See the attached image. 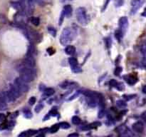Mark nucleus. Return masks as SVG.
Listing matches in <instances>:
<instances>
[{"instance_id":"f257e3e1","label":"nucleus","mask_w":146,"mask_h":137,"mask_svg":"<svg viewBox=\"0 0 146 137\" xmlns=\"http://www.w3.org/2000/svg\"><path fill=\"white\" fill-rule=\"evenodd\" d=\"M18 71L20 73V78L26 82H31L34 79L36 71L34 68L29 66L26 63H22L18 66Z\"/></svg>"},{"instance_id":"f03ea898","label":"nucleus","mask_w":146,"mask_h":137,"mask_svg":"<svg viewBox=\"0 0 146 137\" xmlns=\"http://www.w3.org/2000/svg\"><path fill=\"white\" fill-rule=\"evenodd\" d=\"M21 94H22V92L19 91V89L17 88V87L14 84L10 85L9 89L5 93V96L6 97L7 100L11 101V102L14 101L16 99L20 97Z\"/></svg>"},{"instance_id":"7ed1b4c3","label":"nucleus","mask_w":146,"mask_h":137,"mask_svg":"<svg viewBox=\"0 0 146 137\" xmlns=\"http://www.w3.org/2000/svg\"><path fill=\"white\" fill-rule=\"evenodd\" d=\"M74 38V32L71 28H65L61 33L60 42L64 46H67Z\"/></svg>"},{"instance_id":"20e7f679","label":"nucleus","mask_w":146,"mask_h":137,"mask_svg":"<svg viewBox=\"0 0 146 137\" xmlns=\"http://www.w3.org/2000/svg\"><path fill=\"white\" fill-rule=\"evenodd\" d=\"M84 94L86 97V101L88 106L91 107H95L97 104H99V95L97 93L92 91H85L84 92Z\"/></svg>"},{"instance_id":"39448f33","label":"nucleus","mask_w":146,"mask_h":137,"mask_svg":"<svg viewBox=\"0 0 146 137\" xmlns=\"http://www.w3.org/2000/svg\"><path fill=\"white\" fill-rule=\"evenodd\" d=\"M76 15L77 20L81 25L87 24V23H88V16H87L86 11H85V8H78L76 9Z\"/></svg>"},{"instance_id":"423d86ee","label":"nucleus","mask_w":146,"mask_h":137,"mask_svg":"<svg viewBox=\"0 0 146 137\" xmlns=\"http://www.w3.org/2000/svg\"><path fill=\"white\" fill-rule=\"evenodd\" d=\"M14 84L17 87V88L19 89V91L22 93H26L27 92L28 90H29V87L28 86L27 82H26L25 81H24L22 79H21L20 77L19 78H16L14 81Z\"/></svg>"},{"instance_id":"0eeeda50","label":"nucleus","mask_w":146,"mask_h":137,"mask_svg":"<svg viewBox=\"0 0 146 137\" xmlns=\"http://www.w3.org/2000/svg\"><path fill=\"white\" fill-rule=\"evenodd\" d=\"M68 62H69V64L71 66L73 72L79 73L82 71L81 67L78 65V61H77V59L76 58H70L69 60H68Z\"/></svg>"},{"instance_id":"6e6552de","label":"nucleus","mask_w":146,"mask_h":137,"mask_svg":"<svg viewBox=\"0 0 146 137\" xmlns=\"http://www.w3.org/2000/svg\"><path fill=\"white\" fill-rule=\"evenodd\" d=\"M119 26H120V30L124 34L128 27V20L126 17H123L120 18L119 20Z\"/></svg>"},{"instance_id":"1a4fd4ad","label":"nucleus","mask_w":146,"mask_h":137,"mask_svg":"<svg viewBox=\"0 0 146 137\" xmlns=\"http://www.w3.org/2000/svg\"><path fill=\"white\" fill-rule=\"evenodd\" d=\"M133 131L137 133H142L144 130V126L142 122L137 121V122L133 124Z\"/></svg>"},{"instance_id":"9d476101","label":"nucleus","mask_w":146,"mask_h":137,"mask_svg":"<svg viewBox=\"0 0 146 137\" xmlns=\"http://www.w3.org/2000/svg\"><path fill=\"white\" fill-rule=\"evenodd\" d=\"M7 100L6 97H5V94H0V110H5L7 107Z\"/></svg>"},{"instance_id":"9b49d317","label":"nucleus","mask_w":146,"mask_h":137,"mask_svg":"<svg viewBox=\"0 0 146 137\" xmlns=\"http://www.w3.org/2000/svg\"><path fill=\"white\" fill-rule=\"evenodd\" d=\"M12 7L14 8L15 9H16L19 12H23L24 9V5L23 3H22L21 2H12Z\"/></svg>"},{"instance_id":"f8f14e48","label":"nucleus","mask_w":146,"mask_h":137,"mask_svg":"<svg viewBox=\"0 0 146 137\" xmlns=\"http://www.w3.org/2000/svg\"><path fill=\"white\" fill-rule=\"evenodd\" d=\"M63 11L64 12L65 16L66 17L69 18V17H71V15H72L73 9H72V7H71V5H66V6L64 7V10Z\"/></svg>"},{"instance_id":"ddd939ff","label":"nucleus","mask_w":146,"mask_h":137,"mask_svg":"<svg viewBox=\"0 0 146 137\" xmlns=\"http://www.w3.org/2000/svg\"><path fill=\"white\" fill-rule=\"evenodd\" d=\"M124 78L126 79L127 82L129 84H130V85H133V84H135L137 81V79L135 77H134V76L128 75V76H126V77H124Z\"/></svg>"},{"instance_id":"4468645a","label":"nucleus","mask_w":146,"mask_h":137,"mask_svg":"<svg viewBox=\"0 0 146 137\" xmlns=\"http://www.w3.org/2000/svg\"><path fill=\"white\" fill-rule=\"evenodd\" d=\"M76 48L74 46L71 45H67L66 47L65 48V52L68 55H72L75 53Z\"/></svg>"},{"instance_id":"2eb2a0df","label":"nucleus","mask_w":146,"mask_h":137,"mask_svg":"<svg viewBox=\"0 0 146 137\" xmlns=\"http://www.w3.org/2000/svg\"><path fill=\"white\" fill-rule=\"evenodd\" d=\"M101 125V123L99 122H94L93 124H88V125L82 127V129L83 130H90V129H92V128H96L97 126H99Z\"/></svg>"},{"instance_id":"dca6fc26","label":"nucleus","mask_w":146,"mask_h":137,"mask_svg":"<svg viewBox=\"0 0 146 137\" xmlns=\"http://www.w3.org/2000/svg\"><path fill=\"white\" fill-rule=\"evenodd\" d=\"M74 84H75V83L66 81H64V82L61 83V84H60V87L62 89H68L70 88V87H74Z\"/></svg>"},{"instance_id":"f3484780","label":"nucleus","mask_w":146,"mask_h":137,"mask_svg":"<svg viewBox=\"0 0 146 137\" xmlns=\"http://www.w3.org/2000/svg\"><path fill=\"white\" fill-rule=\"evenodd\" d=\"M118 130H119V132H120V134H121V135H123V136H126L129 133L128 128L127 127L124 125H122L121 126L118 127Z\"/></svg>"},{"instance_id":"a211bd4d","label":"nucleus","mask_w":146,"mask_h":137,"mask_svg":"<svg viewBox=\"0 0 146 137\" xmlns=\"http://www.w3.org/2000/svg\"><path fill=\"white\" fill-rule=\"evenodd\" d=\"M54 92H55V91L52 88H46L44 90V94L46 97H51L54 94Z\"/></svg>"},{"instance_id":"6ab92c4d","label":"nucleus","mask_w":146,"mask_h":137,"mask_svg":"<svg viewBox=\"0 0 146 137\" xmlns=\"http://www.w3.org/2000/svg\"><path fill=\"white\" fill-rule=\"evenodd\" d=\"M141 4L142 3L140 2V1H136V2H135L134 4H133V8H132V12H133V13H135V12H136V11H137V9L140 8Z\"/></svg>"},{"instance_id":"aec40b11","label":"nucleus","mask_w":146,"mask_h":137,"mask_svg":"<svg viewBox=\"0 0 146 137\" xmlns=\"http://www.w3.org/2000/svg\"><path fill=\"white\" fill-rule=\"evenodd\" d=\"M59 128H60L59 124H54V125H53L50 128L49 131L51 133H52V134H54V133L57 132V131H59Z\"/></svg>"},{"instance_id":"412c9836","label":"nucleus","mask_w":146,"mask_h":137,"mask_svg":"<svg viewBox=\"0 0 146 137\" xmlns=\"http://www.w3.org/2000/svg\"><path fill=\"white\" fill-rule=\"evenodd\" d=\"M123 33L120 30L116 31V33H115V36H116V38L118 41L121 40V39H122V37H123Z\"/></svg>"},{"instance_id":"4be33fe9","label":"nucleus","mask_w":146,"mask_h":137,"mask_svg":"<svg viewBox=\"0 0 146 137\" xmlns=\"http://www.w3.org/2000/svg\"><path fill=\"white\" fill-rule=\"evenodd\" d=\"M24 116L26 118H30L32 117V113L29 109H24Z\"/></svg>"},{"instance_id":"5701e85b","label":"nucleus","mask_w":146,"mask_h":137,"mask_svg":"<svg viewBox=\"0 0 146 137\" xmlns=\"http://www.w3.org/2000/svg\"><path fill=\"white\" fill-rule=\"evenodd\" d=\"M31 23H32L35 26H38L40 24V20L38 17H32L31 19Z\"/></svg>"},{"instance_id":"b1692460","label":"nucleus","mask_w":146,"mask_h":137,"mask_svg":"<svg viewBox=\"0 0 146 137\" xmlns=\"http://www.w3.org/2000/svg\"><path fill=\"white\" fill-rule=\"evenodd\" d=\"M43 108V104L42 102H40L39 104H37L36 107H35V111L36 113H39Z\"/></svg>"},{"instance_id":"393cba45","label":"nucleus","mask_w":146,"mask_h":137,"mask_svg":"<svg viewBox=\"0 0 146 137\" xmlns=\"http://www.w3.org/2000/svg\"><path fill=\"white\" fill-rule=\"evenodd\" d=\"M60 128H63V129H67V128H70V124L67 122H61L59 124Z\"/></svg>"},{"instance_id":"a878e982","label":"nucleus","mask_w":146,"mask_h":137,"mask_svg":"<svg viewBox=\"0 0 146 137\" xmlns=\"http://www.w3.org/2000/svg\"><path fill=\"white\" fill-rule=\"evenodd\" d=\"M116 104H117L118 107L119 108H125L126 107V104L125 101H122V100H119V101H117L116 102Z\"/></svg>"},{"instance_id":"bb28decb","label":"nucleus","mask_w":146,"mask_h":137,"mask_svg":"<svg viewBox=\"0 0 146 137\" xmlns=\"http://www.w3.org/2000/svg\"><path fill=\"white\" fill-rule=\"evenodd\" d=\"M72 122L74 124H78L81 122V119H80L79 117H78L77 116H74L72 118Z\"/></svg>"},{"instance_id":"cd10ccee","label":"nucleus","mask_w":146,"mask_h":137,"mask_svg":"<svg viewBox=\"0 0 146 137\" xmlns=\"http://www.w3.org/2000/svg\"><path fill=\"white\" fill-rule=\"evenodd\" d=\"M48 32H49V34H51L53 36H55L56 34H57V31H56V29L54 27L48 28Z\"/></svg>"},{"instance_id":"c85d7f7f","label":"nucleus","mask_w":146,"mask_h":137,"mask_svg":"<svg viewBox=\"0 0 146 137\" xmlns=\"http://www.w3.org/2000/svg\"><path fill=\"white\" fill-rule=\"evenodd\" d=\"M122 71H123V69H122V67H120V66H118V67H116V69H115V71H114L115 75L119 76L120 74V73L122 72Z\"/></svg>"},{"instance_id":"c756f323","label":"nucleus","mask_w":146,"mask_h":137,"mask_svg":"<svg viewBox=\"0 0 146 137\" xmlns=\"http://www.w3.org/2000/svg\"><path fill=\"white\" fill-rule=\"evenodd\" d=\"M109 84H110V87H116H116H117V86H118V82L116 80L111 79L110 81V82H109Z\"/></svg>"},{"instance_id":"7c9ffc66","label":"nucleus","mask_w":146,"mask_h":137,"mask_svg":"<svg viewBox=\"0 0 146 137\" xmlns=\"http://www.w3.org/2000/svg\"><path fill=\"white\" fill-rule=\"evenodd\" d=\"M140 51L143 54H146V42L143 43L140 47Z\"/></svg>"},{"instance_id":"2f4dec72","label":"nucleus","mask_w":146,"mask_h":137,"mask_svg":"<svg viewBox=\"0 0 146 137\" xmlns=\"http://www.w3.org/2000/svg\"><path fill=\"white\" fill-rule=\"evenodd\" d=\"M36 97H31L30 99H29V104H30L31 106H32V105H34V104L35 103H36Z\"/></svg>"},{"instance_id":"473e14b6","label":"nucleus","mask_w":146,"mask_h":137,"mask_svg":"<svg viewBox=\"0 0 146 137\" xmlns=\"http://www.w3.org/2000/svg\"><path fill=\"white\" fill-rule=\"evenodd\" d=\"M105 114V109H100V111L99 112V118H103Z\"/></svg>"},{"instance_id":"72a5a7b5","label":"nucleus","mask_w":146,"mask_h":137,"mask_svg":"<svg viewBox=\"0 0 146 137\" xmlns=\"http://www.w3.org/2000/svg\"><path fill=\"white\" fill-rule=\"evenodd\" d=\"M26 132H27L28 136H34L37 133V131H36V130H29Z\"/></svg>"},{"instance_id":"f704fd0d","label":"nucleus","mask_w":146,"mask_h":137,"mask_svg":"<svg viewBox=\"0 0 146 137\" xmlns=\"http://www.w3.org/2000/svg\"><path fill=\"white\" fill-rule=\"evenodd\" d=\"M64 17H65V14H64V11H62V12H61V17H60V19H59V25H61V24H62L63 21H64Z\"/></svg>"},{"instance_id":"c9c22d12","label":"nucleus","mask_w":146,"mask_h":137,"mask_svg":"<svg viewBox=\"0 0 146 137\" xmlns=\"http://www.w3.org/2000/svg\"><path fill=\"white\" fill-rule=\"evenodd\" d=\"M135 97V94H133V95H124L123 96V97H124V99L126 100H128H128H130V99H133L134 98V97Z\"/></svg>"},{"instance_id":"e433bc0d","label":"nucleus","mask_w":146,"mask_h":137,"mask_svg":"<svg viewBox=\"0 0 146 137\" xmlns=\"http://www.w3.org/2000/svg\"><path fill=\"white\" fill-rule=\"evenodd\" d=\"M6 120V116L4 114H2V113H0V122H3Z\"/></svg>"},{"instance_id":"4c0bfd02","label":"nucleus","mask_w":146,"mask_h":137,"mask_svg":"<svg viewBox=\"0 0 146 137\" xmlns=\"http://www.w3.org/2000/svg\"><path fill=\"white\" fill-rule=\"evenodd\" d=\"M123 3V0H116V7H120Z\"/></svg>"},{"instance_id":"58836bf2","label":"nucleus","mask_w":146,"mask_h":137,"mask_svg":"<svg viewBox=\"0 0 146 137\" xmlns=\"http://www.w3.org/2000/svg\"><path fill=\"white\" fill-rule=\"evenodd\" d=\"M28 136L27 132H26V131H24V132L21 133V134H19V136H23V137H24V136Z\"/></svg>"},{"instance_id":"ea45409f","label":"nucleus","mask_w":146,"mask_h":137,"mask_svg":"<svg viewBox=\"0 0 146 137\" xmlns=\"http://www.w3.org/2000/svg\"><path fill=\"white\" fill-rule=\"evenodd\" d=\"M141 116H142V118H143V119L146 122V111H144V112L142 114Z\"/></svg>"},{"instance_id":"a19ab883","label":"nucleus","mask_w":146,"mask_h":137,"mask_svg":"<svg viewBox=\"0 0 146 137\" xmlns=\"http://www.w3.org/2000/svg\"><path fill=\"white\" fill-rule=\"evenodd\" d=\"M51 115L54 116H57V110L55 109V108H54L52 110H51Z\"/></svg>"},{"instance_id":"79ce46f5","label":"nucleus","mask_w":146,"mask_h":137,"mask_svg":"<svg viewBox=\"0 0 146 137\" xmlns=\"http://www.w3.org/2000/svg\"><path fill=\"white\" fill-rule=\"evenodd\" d=\"M78 94H80V92H77V93H76V94H74V95H73L72 97H71V98H70L69 99H68V100H72L73 99H75V98H76V97H77V96H78Z\"/></svg>"},{"instance_id":"37998d69","label":"nucleus","mask_w":146,"mask_h":137,"mask_svg":"<svg viewBox=\"0 0 146 137\" xmlns=\"http://www.w3.org/2000/svg\"><path fill=\"white\" fill-rule=\"evenodd\" d=\"M142 64H143V66H144V67L146 69V58H145V59L143 60V62H142Z\"/></svg>"},{"instance_id":"c03bdc74","label":"nucleus","mask_w":146,"mask_h":137,"mask_svg":"<svg viewBox=\"0 0 146 137\" xmlns=\"http://www.w3.org/2000/svg\"><path fill=\"white\" fill-rule=\"evenodd\" d=\"M68 136L69 137H71V136H78V134H75V133H74V134H69V135H68Z\"/></svg>"},{"instance_id":"a18cd8bd","label":"nucleus","mask_w":146,"mask_h":137,"mask_svg":"<svg viewBox=\"0 0 146 137\" xmlns=\"http://www.w3.org/2000/svg\"><path fill=\"white\" fill-rule=\"evenodd\" d=\"M142 16L145 17H146V8L144 9V11H143V13H142Z\"/></svg>"},{"instance_id":"49530a36","label":"nucleus","mask_w":146,"mask_h":137,"mask_svg":"<svg viewBox=\"0 0 146 137\" xmlns=\"http://www.w3.org/2000/svg\"><path fill=\"white\" fill-rule=\"evenodd\" d=\"M143 93H145V94H146V85L144 87H143Z\"/></svg>"},{"instance_id":"de8ad7c7","label":"nucleus","mask_w":146,"mask_h":137,"mask_svg":"<svg viewBox=\"0 0 146 137\" xmlns=\"http://www.w3.org/2000/svg\"><path fill=\"white\" fill-rule=\"evenodd\" d=\"M22 1H27V2H34V0H22Z\"/></svg>"},{"instance_id":"09e8293b","label":"nucleus","mask_w":146,"mask_h":137,"mask_svg":"<svg viewBox=\"0 0 146 137\" xmlns=\"http://www.w3.org/2000/svg\"><path fill=\"white\" fill-rule=\"evenodd\" d=\"M2 129H4V127H3V126H2V125H1V124H0V131H1V130H2Z\"/></svg>"},{"instance_id":"8fccbe9b","label":"nucleus","mask_w":146,"mask_h":137,"mask_svg":"<svg viewBox=\"0 0 146 137\" xmlns=\"http://www.w3.org/2000/svg\"><path fill=\"white\" fill-rule=\"evenodd\" d=\"M70 1H72V0H70Z\"/></svg>"}]
</instances>
